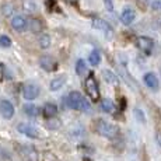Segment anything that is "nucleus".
<instances>
[{"label": "nucleus", "mask_w": 161, "mask_h": 161, "mask_svg": "<svg viewBox=\"0 0 161 161\" xmlns=\"http://www.w3.org/2000/svg\"><path fill=\"white\" fill-rule=\"evenodd\" d=\"M88 62H90V64H92V66H97V64L101 62L100 52H98V51H92L91 53H90V56H88Z\"/></svg>", "instance_id": "18"}, {"label": "nucleus", "mask_w": 161, "mask_h": 161, "mask_svg": "<svg viewBox=\"0 0 161 161\" xmlns=\"http://www.w3.org/2000/svg\"><path fill=\"white\" fill-rule=\"evenodd\" d=\"M126 107V100L125 98H120V111H123Z\"/></svg>", "instance_id": "29"}, {"label": "nucleus", "mask_w": 161, "mask_h": 161, "mask_svg": "<svg viewBox=\"0 0 161 161\" xmlns=\"http://www.w3.org/2000/svg\"><path fill=\"white\" fill-rule=\"evenodd\" d=\"M0 45L4 46V48H8V46L11 45V39L8 38V36H6V35H2L0 36Z\"/></svg>", "instance_id": "23"}, {"label": "nucleus", "mask_w": 161, "mask_h": 161, "mask_svg": "<svg viewBox=\"0 0 161 161\" xmlns=\"http://www.w3.org/2000/svg\"><path fill=\"white\" fill-rule=\"evenodd\" d=\"M11 25L17 31H24L27 28V20L23 15H15V17H13V20H11Z\"/></svg>", "instance_id": "13"}, {"label": "nucleus", "mask_w": 161, "mask_h": 161, "mask_svg": "<svg viewBox=\"0 0 161 161\" xmlns=\"http://www.w3.org/2000/svg\"><path fill=\"white\" fill-rule=\"evenodd\" d=\"M62 104L67 108L83 111V112H90V111H91V105H90V103L84 98V95L79 91H72L67 97L63 98Z\"/></svg>", "instance_id": "1"}, {"label": "nucleus", "mask_w": 161, "mask_h": 161, "mask_svg": "<svg viewBox=\"0 0 161 161\" xmlns=\"http://www.w3.org/2000/svg\"><path fill=\"white\" fill-rule=\"evenodd\" d=\"M38 42H39V46H41L42 49L49 48V45H51V36H49V35H46V34H44V35H41V36H39Z\"/></svg>", "instance_id": "20"}, {"label": "nucleus", "mask_w": 161, "mask_h": 161, "mask_svg": "<svg viewBox=\"0 0 161 161\" xmlns=\"http://www.w3.org/2000/svg\"><path fill=\"white\" fill-rule=\"evenodd\" d=\"M151 8L157 10V11H161V0H154V2L151 3Z\"/></svg>", "instance_id": "25"}, {"label": "nucleus", "mask_w": 161, "mask_h": 161, "mask_svg": "<svg viewBox=\"0 0 161 161\" xmlns=\"http://www.w3.org/2000/svg\"><path fill=\"white\" fill-rule=\"evenodd\" d=\"M104 3H105V6H107V10H109V11H112V10H114L112 0H104Z\"/></svg>", "instance_id": "27"}, {"label": "nucleus", "mask_w": 161, "mask_h": 161, "mask_svg": "<svg viewBox=\"0 0 161 161\" xmlns=\"http://www.w3.org/2000/svg\"><path fill=\"white\" fill-rule=\"evenodd\" d=\"M18 132H21L23 135L28 136V137H32V139H36L39 136L38 133V129L34 128L32 125H30V123H20V125L17 126Z\"/></svg>", "instance_id": "7"}, {"label": "nucleus", "mask_w": 161, "mask_h": 161, "mask_svg": "<svg viewBox=\"0 0 161 161\" xmlns=\"http://www.w3.org/2000/svg\"><path fill=\"white\" fill-rule=\"evenodd\" d=\"M95 130L107 139H115V137H118V135H119V128L115 126L114 123H109L104 119H98L97 122H95Z\"/></svg>", "instance_id": "2"}, {"label": "nucleus", "mask_w": 161, "mask_h": 161, "mask_svg": "<svg viewBox=\"0 0 161 161\" xmlns=\"http://www.w3.org/2000/svg\"><path fill=\"white\" fill-rule=\"evenodd\" d=\"M135 18H136V13L133 8H125L122 11V14H120V21L125 25H130L133 21H135Z\"/></svg>", "instance_id": "12"}, {"label": "nucleus", "mask_w": 161, "mask_h": 161, "mask_svg": "<svg viewBox=\"0 0 161 161\" xmlns=\"http://www.w3.org/2000/svg\"><path fill=\"white\" fill-rule=\"evenodd\" d=\"M3 79H4V66L0 63V81H3Z\"/></svg>", "instance_id": "28"}, {"label": "nucleus", "mask_w": 161, "mask_h": 161, "mask_svg": "<svg viewBox=\"0 0 161 161\" xmlns=\"http://www.w3.org/2000/svg\"><path fill=\"white\" fill-rule=\"evenodd\" d=\"M23 94H24V98H25V100H30V101L35 100V98L39 95V87L36 84H27V86H24Z\"/></svg>", "instance_id": "9"}, {"label": "nucleus", "mask_w": 161, "mask_h": 161, "mask_svg": "<svg viewBox=\"0 0 161 161\" xmlns=\"http://www.w3.org/2000/svg\"><path fill=\"white\" fill-rule=\"evenodd\" d=\"M157 142H158L160 146H161V133H157Z\"/></svg>", "instance_id": "30"}, {"label": "nucleus", "mask_w": 161, "mask_h": 161, "mask_svg": "<svg viewBox=\"0 0 161 161\" xmlns=\"http://www.w3.org/2000/svg\"><path fill=\"white\" fill-rule=\"evenodd\" d=\"M39 64L46 72H55L58 69V62L52 56H49V55H45V56H42L39 59Z\"/></svg>", "instance_id": "5"}, {"label": "nucleus", "mask_w": 161, "mask_h": 161, "mask_svg": "<svg viewBox=\"0 0 161 161\" xmlns=\"http://www.w3.org/2000/svg\"><path fill=\"white\" fill-rule=\"evenodd\" d=\"M24 112H25L28 116L34 118V116L39 115V108L35 107V105H32V104H27V105H24Z\"/></svg>", "instance_id": "17"}, {"label": "nucleus", "mask_w": 161, "mask_h": 161, "mask_svg": "<svg viewBox=\"0 0 161 161\" xmlns=\"http://www.w3.org/2000/svg\"><path fill=\"white\" fill-rule=\"evenodd\" d=\"M137 46L142 52H144L146 55H150L154 48V41L148 36H140V38H137Z\"/></svg>", "instance_id": "4"}, {"label": "nucleus", "mask_w": 161, "mask_h": 161, "mask_svg": "<svg viewBox=\"0 0 161 161\" xmlns=\"http://www.w3.org/2000/svg\"><path fill=\"white\" fill-rule=\"evenodd\" d=\"M76 73L79 74V76H84L86 73H87V67H86V63H84V60H77V63H76Z\"/></svg>", "instance_id": "19"}, {"label": "nucleus", "mask_w": 161, "mask_h": 161, "mask_svg": "<svg viewBox=\"0 0 161 161\" xmlns=\"http://www.w3.org/2000/svg\"><path fill=\"white\" fill-rule=\"evenodd\" d=\"M103 74H104L105 81H108V83H116L118 81V77L111 72V70H104Z\"/></svg>", "instance_id": "21"}, {"label": "nucleus", "mask_w": 161, "mask_h": 161, "mask_svg": "<svg viewBox=\"0 0 161 161\" xmlns=\"http://www.w3.org/2000/svg\"><path fill=\"white\" fill-rule=\"evenodd\" d=\"M55 4H56V0H46V7H48L49 10H53Z\"/></svg>", "instance_id": "26"}, {"label": "nucleus", "mask_w": 161, "mask_h": 161, "mask_svg": "<svg viewBox=\"0 0 161 161\" xmlns=\"http://www.w3.org/2000/svg\"><path fill=\"white\" fill-rule=\"evenodd\" d=\"M66 2H67V3H72V4H76L79 0H66Z\"/></svg>", "instance_id": "31"}, {"label": "nucleus", "mask_w": 161, "mask_h": 161, "mask_svg": "<svg viewBox=\"0 0 161 161\" xmlns=\"http://www.w3.org/2000/svg\"><path fill=\"white\" fill-rule=\"evenodd\" d=\"M41 21L36 20V18H34L32 21H31V30H32V32H39L41 31Z\"/></svg>", "instance_id": "22"}, {"label": "nucleus", "mask_w": 161, "mask_h": 161, "mask_svg": "<svg viewBox=\"0 0 161 161\" xmlns=\"http://www.w3.org/2000/svg\"><path fill=\"white\" fill-rule=\"evenodd\" d=\"M84 88H86V94L88 95V98H91L92 101L100 100V88H98V83H97V79H95L94 73H90L88 76L86 77Z\"/></svg>", "instance_id": "3"}, {"label": "nucleus", "mask_w": 161, "mask_h": 161, "mask_svg": "<svg viewBox=\"0 0 161 161\" xmlns=\"http://www.w3.org/2000/svg\"><path fill=\"white\" fill-rule=\"evenodd\" d=\"M92 27L97 28L98 31H103L105 35L112 36V34H114L112 27H111L105 20H103V18H94V20H92Z\"/></svg>", "instance_id": "6"}, {"label": "nucleus", "mask_w": 161, "mask_h": 161, "mask_svg": "<svg viewBox=\"0 0 161 161\" xmlns=\"http://www.w3.org/2000/svg\"><path fill=\"white\" fill-rule=\"evenodd\" d=\"M144 83H146V86L150 90H153V91H157L158 90V79H157V76L154 73H146L144 74Z\"/></svg>", "instance_id": "11"}, {"label": "nucleus", "mask_w": 161, "mask_h": 161, "mask_svg": "<svg viewBox=\"0 0 161 161\" xmlns=\"http://www.w3.org/2000/svg\"><path fill=\"white\" fill-rule=\"evenodd\" d=\"M44 116L45 118H48V119H52L53 116H56V114H58V107L55 104H46L45 107H44Z\"/></svg>", "instance_id": "14"}, {"label": "nucleus", "mask_w": 161, "mask_h": 161, "mask_svg": "<svg viewBox=\"0 0 161 161\" xmlns=\"http://www.w3.org/2000/svg\"><path fill=\"white\" fill-rule=\"evenodd\" d=\"M0 114H2V116L6 118V119L13 118V115H14L13 104H11L10 101H7V100H2L0 101Z\"/></svg>", "instance_id": "8"}, {"label": "nucleus", "mask_w": 161, "mask_h": 161, "mask_svg": "<svg viewBox=\"0 0 161 161\" xmlns=\"http://www.w3.org/2000/svg\"><path fill=\"white\" fill-rule=\"evenodd\" d=\"M101 109L107 114H114V111H115V104H114L111 100L105 98V100L101 101Z\"/></svg>", "instance_id": "16"}, {"label": "nucleus", "mask_w": 161, "mask_h": 161, "mask_svg": "<svg viewBox=\"0 0 161 161\" xmlns=\"http://www.w3.org/2000/svg\"><path fill=\"white\" fill-rule=\"evenodd\" d=\"M20 154L23 156V158L27 160V161H36L38 160V154H36L35 148L31 147V146H21Z\"/></svg>", "instance_id": "10"}, {"label": "nucleus", "mask_w": 161, "mask_h": 161, "mask_svg": "<svg viewBox=\"0 0 161 161\" xmlns=\"http://www.w3.org/2000/svg\"><path fill=\"white\" fill-rule=\"evenodd\" d=\"M135 115H136V118H137L139 122H143V123L146 122V118H144V114L142 112V111L139 109V108H136V109H135Z\"/></svg>", "instance_id": "24"}, {"label": "nucleus", "mask_w": 161, "mask_h": 161, "mask_svg": "<svg viewBox=\"0 0 161 161\" xmlns=\"http://www.w3.org/2000/svg\"><path fill=\"white\" fill-rule=\"evenodd\" d=\"M64 83H66V77H64V76L56 77V79H53V80L51 81V87H49V88H51L52 91H58L59 88L63 87Z\"/></svg>", "instance_id": "15"}]
</instances>
